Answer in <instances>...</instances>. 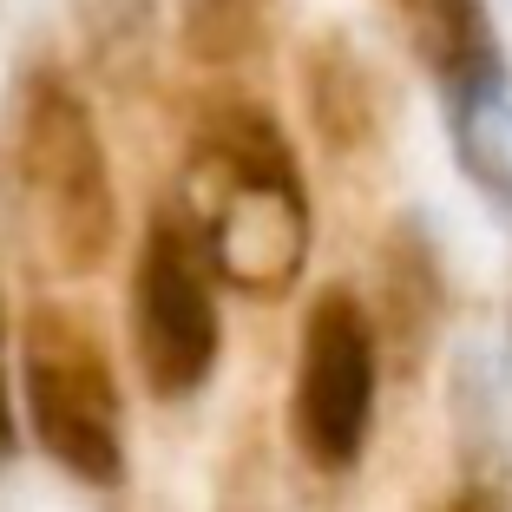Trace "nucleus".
Here are the masks:
<instances>
[{
  "label": "nucleus",
  "instance_id": "obj_4",
  "mask_svg": "<svg viewBox=\"0 0 512 512\" xmlns=\"http://www.w3.org/2000/svg\"><path fill=\"white\" fill-rule=\"evenodd\" d=\"M204 237L184 217V204L151 211L132 256V289H125V329H132V362L151 401H191L217 368V289Z\"/></svg>",
  "mask_w": 512,
  "mask_h": 512
},
{
  "label": "nucleus",
  "instance_id": "obj_10",
  "mask_svg": "<svg viewBox=\"0 0 512 512\" xmlns=\"http://www.w3.org/2000/svg\"><path fill=\"white\" fill-rule=\"evenodd\" d=\"M453 112V138H460V165L499 197L512 204V99L506 92H486V99H467Z\"/></svg>",
  "mask_w": 512,
  "mask_h": 512
},
{
  "label": "nucleus",
  "instance_id": "obj_11",
  "mask_svg": "<svg viewBox=\"0 0 512 512\" xmlns=\"http://www.w3.org/2000/svg\"><path fill=\"white\" fill-rule=\"evenodd\" d=\"M14 453V394H7V316H0V467Z\"/></svg>",
  "mask_w": 512,
  "mask_h": 512
},
{
  "label": "nucleus",
  "instance_id": "obj_3",
  "mask_svg": "<svg viewBox=\"0 0 512 512\" xmlns=\"http://www.w3.org/2000/svg\"><path fill=\"white\" fill-rule=\"evenodd\" d=\"M20 388L40 453L79 486L125 480V407L106 342L66 302H33L20 322Z\"/></svg>",
  "mask_w": 512,
  "mask_h": 512
},
{
  "label": "nucleus",
  "instance_id": "obj_12",
  "mask_svg": "<svg viewBox=\"0 0 512 512\" xmlns=\"http://www.w3.org/2000/svg\"><path fill=\"white\" fill-rule=\"evenodd\" d=\"M440 512H499V499H493V493H480V486H467V493H453Z\"/></svg>",
  "mask_w": 512,
  "mask_h": 512
},
{
  "label": "nucleus",
  "instance_id": "obj_6",
  "mask_svg": "<svg viewBox=\"0 0 512 512\" xmlns=\"http://www.w3.org/2000/svg\"><path fill=\"white\" fill-rule=\"evenodd\" d=\"M401 27L421 53V66L440 79L447 106L506 92V60H499L493 20L480 0H401Z\"/></svg>",
  "mask_w": 512,
  "mask_h": 512
},
{
  "label": "nucleus",
  "instance_id": "obj_7",
  "mask_svg": "<svg viewBox=\"0 0 512 512\" xmlns=\"http://www.w3.org/2000/svg\"><path fill=\"white\" fill-rule=\"evenodd\" d=\"M434 329H440L434 250H427V237L414 224H394L388 243H381V322H375V342L394 348L401 368H421V355L434 348Z\"/></svg>",
  "mask_w": 512,
  "mask_h": 512
},
{
  "label": "nucleus",
  "instance_id": "obj_2",
  "mask_svg": "<svg viewBox=\"0 0 512 512\" xmlns=\"http://www.w3.org/2000/svg\"><path fill=\"white\" fill-rule=\"evenodd\" d=\"M0 171H7L20 237L33 243L46 270L92 276L106 263L112 230H119V197H112L99 125L66 73L33 66L14 86L7 132H0Z\"/></svg>",
  "mask_w": 512,
  "mask_h": 512
},
{
  "label": "nucleus",
  "instance_id": "obj_5",
  "mask_svg": "<svg viewBox=\"0 0 512 512\" xmlns=\"http://www.w3.org/2000/svg\"><path fill=\"white\" fill-rule=\"evenodd\" d=\"M381 342L362 296L342 283L316 289L296 335V381H289V440L316 473H348L375 434Z\"/></svg>",
  "mask_w": 512,
  "mask_h": 512
},
{
  "label": "nucleus",
  "instance_id": "obj_9",
  "mask_svg": "<svg viewBox=\"0 0 512 512\" xmlns=\"http://www.w3.org/2000/svg\"><path fill=\"white\" fill-rule=\"evenodd\" d=\"M276 0H184V46L204 66H230L270 40Z\"/></svg>",
  "mask_w": 512,
  "mask_h": 512
},
{
  "label": "nucleus",
  "instance_id": "obj_8",
  "mask_svg": "<svg viewBox=\"0 0 512 512\" xmlns=\"http://www.w3.org/2000/svg\"><path fill=\"white\" fill-rule=\"evenodd\" d=\"M302 92H309V119H316V132H322L329 151L375 145V125H381L375 86H368V73L342 53V40H322L316 53L302 60Z\"/></svg>",
  "mask_w": 512,
  "mask_h": 512
},
{
  "label": "nucleus",
  "instance_id": "obj_1",
  "mask_svg": "<svg viewBox=\"0 0 512 512\" xmlns=\"http://www.w3.org/2000/svg\"><path fill=\"white\" fill-rule=\"evenodd\" d=\"M184 217L204 237L217 283L237 296H289L309 256V184L289 151L283 125L243 99V92H204L184 138Z\"/></svg>",
  "mask_w": 512,
  "mask_h": 512
}]
</instances>
